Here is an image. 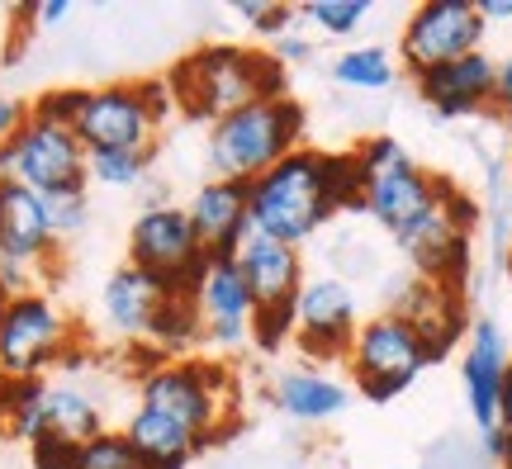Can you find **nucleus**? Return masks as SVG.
<instances>
[{
	"instance_id": "nucleus-9",
	"label": "nucleus",
	"mask_w": 512,
	"mask_h": 469,
	"mask_svg": "<svg viewBox=\"0 0 512 469\" xmlns=\"http://www.w3.org/2000/svg\"><path fill=\"white\" fill-rule=\"evenodd\" d=\"M475 223H479V204L451 185L418 223H408L403 233H394V242L413 261V275L437 280L446 289H465L470 261H475V252H470L475 247Z\"/></svg>"
},
{
	"instance_id": "nucleus-18",
	"label": "nucleus",
	"mask_w": 512,
	"mask_h": 469,
	"mask_svg": "<svg viewBox=\"0 0 512 469\" xmlns=\"http://www.w3.org/2000/svg\"><path fill=\"white\" fill-rule=\"evenodd\" d=\"M508 342L503 327L494 318H475L470 337H465V361H460V379H465V403L475 417L479 436L498 427V394H503V370H508Z\"/></svg>"
},
{
	"instance_id": "nucleus-8",
	"label": "nucleus",
	"mask_w": 512,
	"mask_h": 469,
	"mask_svg": "<svg viewBox=\"0 0 512 469\" xmlns=\"http://www.w3.org/2000/svg\"><path fill=\"white\" fill-rule=\"evenodd\" d=\"M76 346V318L48 289L0 308V379H43Z\"/></svg>"
},
{
	"instance_id": "nucleus-34",
	"label": "nucleus",
	"mask_w": 512,
	"mask_h": 469,
	"mask_svg": "<svg viewBox=\"0 0 512 469\" xmlns=\"http://www.w3.org/2000/svg\"><path fill=\"white\" fill-rule=\"evenodd\" d=\"M34 289H38V271H34V266L0 256V308L10 304V299H19V294H34Z\"/></svg>"
},
{
	"instance_id": "nucleus-15",
	"label": "nucleus",
	"mask_w": 512,
	"mask_h": 469,
	"mask_svg": "<svg viewBox=\"0 0 512 469\" xmlns=\"http://www.w3.org/2000/svg\"><path fill=\"white\" fill-rule=\"evenodd\" d=\"M389 313H399L403 323L422 337V346L432 351V365L446 361L456 351L460 337H470V313H465V294L446 289L437 280L422 275H403L389 289Z\"/></svg>"
},
{
	"instance_id": "nucleus-10",
	"label": "nucleus",
	"mask_w": 512,
	"mask_h": 469,
	"mask_svg": "<svg viewBox=\"0 0 512 469\" xmlns=\"http://www.w3.org/2000/svg\"><path fill=\"white\" fill-rule=\"evenodd\" d=\"M242 280H247V294H252V342L261 351H275V346L290 342V318H294V294L304 285V256L299 247H285L266 233H247L242 247L233 252Z\"/></svg>"
},
{
	"instance_id": "nucleus-43",
	"label": "nucleus",
	"mask_w": 512,
	"mask_h": 469,
	"mask_svg": "<svg viewBox=\"0 0 512 469\" xmlns=\"http://www.w3.org/2000/svg\"><path fill=\"white\" fill-rule=\"evenodd\" d=\"M508 280H512V242H508Z\"/></svg>"
},
{
	"instance_id": "nucleus-4",
	"label": "nucleus",
	"mask_w": 512,
	"mask_h": 469,
	"mask_svg": "<svg viewBox=\"0 0 512 469\" xmlns=\"http://www.w3.org/2000/svg\"><path fill=\"white\" fill-rule=\"evenodd\" d=\"M138 408L171 417L200 446L223 441V427L238 417L233 408V370L219 361H157L138 375Z\"/></svg>"
},
{
	"instance_id": "nucleus-22",
	"label": "nucleus",
	"mask_w": 512,
	"mask_h": 469,
	"mask_svg": "<svg viewBox=\"0 0 512 469\" xmlns=\"http://www.w3.org/2000/svg\"><path fill=\"white\" fill-rule=\"evenodd\" d=\"M271 398L290 422H309L313 427V422H332V417L347 413L351 389L347 379H337L323 365H290V370L275 375Z\"/></svg>"
},
{
	"instance_id": "nucleus-19",
	"label": "nucleus",
	"mask_w": 512,
	"mask_h": 469,
	"mask_svg": "<svg viewBox=\"0 0 512 469\" xmlns=\"http://www.w3.org/2000/svg\"><path fill=\"white\" fill-rule=\"evenodd\" d=\"M57 252H62V247H57V237L48 233L43 195H34L29 185L0 176V256L43 271V266L57 261Z\"/></svg>"
},
{
	"instance_id": "nucleus-3",
	"label": "nucleus",
	"mask_w": 512,
	"mask_h": 469,
	"mask_svg": "<svg viewBox=\"0 0 512 469\" xmlns=\"http://www.w3.org/2000/svg\"><path fill=\"white\" fill-rule=\"evenodd\" d=\"M247 214L256 233L275 237L285 247H304L318 228H328L337 214L323 190V152L304 143L290 157H280L271 171L247 181Z\"/></svg>"
},
{
	"instance_id": "nucleus-42",
	"label": "nucleus",
	"mask_w": 512,
	"mask_h": 469,
	"mask_svg": "<svg viewBox=\"0 0 512 469\" xmlns=\"http://www.w3.org/2000/svg\"><path fill=\"white\" fill-rule=\"evenodd\" d=\"M67 15H72V0H48V5H38L34 10L38 24H62Z\"/></svg>"
},
{
	"instance_id": "nucleus-13",
	"label": "nucleus",
	"mask_w": 512,
	"mask_h": 469,
	"mask_svg": "<svg viewBox=\"0 0 512 469\" xmlns=\"http://www.w3.org/2000/svg\"><path fill=\"white\" fill-rule=\"evenodd\" d=\"M361 299L347 280L337 275H304V285L294 294V318H290V342L309 365H332L347 361L351 337L361 327Z\"/></svg>"
},
{
	"instance_id": "nucleus-2",
	"label": "nucleus",
	"mask_w": 512,
	"mask_h": 469,
	"mask_svg": "<svg viewBox=\"0 0 512 469\" xmlns=\"http://www.w3.org/2000/svg\"><path fill=\"white\" fill-rule=\"evenodd\" d=\"M309 114L294 95L280 100H256L233 114H223L219 124H209L204 138V162L214 181H256L261 171H271L280 157H290L294 147H304Z\"/></svg>"
},
{
	"instance_id": "nucleus-36",
	"label": "nucleus",
	"mask_w": 512,
	"mask_h": 469,
	"mask_svg": "<svg viewBox=\"0 0 512 469\" xmlns=\"http://www.w3.org/2000/svg\"><path fill=\"white\" fill-rule=\"evenodd\" d=\"M266 53L275 57V62H280V67H285V72H290V67H304V62H309L313 57V38H304V34H280L271 43V48H266Z\"/></svg>"
},
{
	"instance_id": "nucleus-40",
	"label": "nucleus",
	"mask_w": 512,
	"mask_h": 469,
	"mask_svg": "<svg viewBox=\"0 0 512 469\" xmlns=\"http://www.w3.org/2000/svg\"><path fill=\"white\" fill-rule=\"evenodd\" d=\"M484 24H512V0H475Z\"/></svg>"
},
{
	"instance_id": "nucleus-27",
	"label": "nucleus",
	"mask_w": 512,
	"mask_h": 469,
	"mask_svg": "<svg viewBox=\"0 0 512 469\" xmlns=\"http://www.w3.org/2000/svg\"><path fill=\"white\" fill-rule=\"evenodd\" d=\"M147 342L162 351V361H181L190 346L204 342L195 299H190V294H166V304L157 308V323H152V332H147Z\"/></svg>"
},
{
	"instance_id": "nucleus-7",
	"label": "nucleus",
	"mask_w": 512,
	"mask_h": 469,
	"mask_svg": "<svg viewBox=\"0 0 512 469\" xmlns=\"http://www.w3.org/2000/svg\"><path fill=\"white\" fill-rule=\"evenodd\" d=\"M342 365H347V375L356 379V389L370 403H389V398L408 394L432 370V351L422 346V337L403 323L399 313L384 308V313L361 318Z\"/></svg>"
},
{
	"instance_id": "nucleus-29",
	"label": "nucleus",
	"mask_w": 512,
	"mask_h": 469,
	"mask_svg": "<svg viewBox=\"0 0 512 469\" xmlns=\"http://www.w3.org/2000/svg\"><path fill=\"white\" fill-rule=\"evenodd\" d=\"M370 10H375L370 0H309V5H299V24H313L328 38H347L366 24Z\"/></svg>"
},
{
	"instance_id": "nucleus-30",
	"label": "nucleus",
	"mask_w": 512,
	"mask_h": 469,
	"mask_svg": "<svg viewBox=\"0 0 512 469\" xmlns=\"http://www.w3.org/2000/svg\"><path fill=\"white\" fill-rule=\"evenodd\" d=\"M323 190H328L332 214L361 209L366 181H361V162H356V152H323Z\"/></svg>"
},
{
	"instance_id": "nucleus-17",
	"label": "nucleus",
	"mask_w": 512,
	"mask_h": 469,
	"mask_svg": "<svg viewBox=\"0 0 512 469\" xmlns=\"http://www.w3.org/2000/svg\"><path fill=\"white\" fill-rule=\"evenodd\" d=\"M413 86H418V95L437 119H470V114L494 109L498 62L479 48V53H465L456 62H441L432 72L413 76Z\"/></svg>"
},
{
	"instance_id": "nucleus-32",
	"label": "nucleus",
	"mask_w": 512,
	"mask_h": 469,
	"mask_svg": "<svg viewBox=\"0 0 512 469\" xmlns=\"http://www.w3.org/2000/svg\"><path fill=\"white\" fill-rule=\"evenodd\" d=\"M233 15L242 24H252L256 38H280L299 24V5H280V0H233Z\"/></svg>"
},
{
	"instance_id": "nucleus-24",
	"label": "nucleus",
	"mask_w": 512,
	"mask_h": 469,
	"mask_svg": "<svg viewBox=\"0 0 512 469\" xmlns=\"http://www.w3.org/2000/svg\"><path fill=\"white\" fill-rule=\"evenodd\" d=\"M100 432H105V408L81 384H72V379H48L43 384V436L86 446Z\"/></svg>"
},
{
	"instance_id": "nucleus-5",
	"label": "nucleus",
	"mask_w": 512,
	"mask_h": 469,
	"mask_svg": "<svg viewBox=\"0 0 512 469\" xmlns=\"http://www.w3.org/2000/svg\"><path fill=\"white\" fill-rule=\"evenodd\" d=\"M166 81H114V86H81L72 114V133L86 152H138L157 147V133L171 119Z\"/></svg>"
},
{
	"instance_id": "nucleus-31",
	"label": "nucleus",
	"mask_w": 512,
	"mask_h": 469,
	"mask_svg": "<svg viewBox=\"0 0 512 469\" xmlns=\"http://www.w3.org/2000/svg\"><path fill=\"white\" fill-rule=\"evenodd\" d=\"M43 214H48V233L62 242H72L91 228V190H62V195H43Z\"/></svg>"
},
{
	"instance_id": "nucleus-41",
	"label": "nucleus",
	"mask_w": 512,
	"mask_h": 469,
	"mask_svg": "<svg viewBox=\"0 0 512 469\" xmlns=\"http://www.w3.org/2000/svg\"><path fill=\"white\" fill-rule=\"evenodd\" d=\"M498 427L512 432V356H508V370H503V394H498Z\"/></svg>"
},
{
	"instance_id": "nucleus-20",
	"label": "nucleus",
	"mask_w": 512,
	"mask_h": 469,
	"mask_svg": "<svg viewBox=\"0 0 512 469\" xmlns=\"http://www.w3.org/2000/svg\"><path fill=\"white\" fill-rule=\"evenodd\" d=\"M185 218H190V228L200 237V247L214 261L219 256H233L242 247V237L252 233V214H247V185L238 181H209L190 195L185 204Z\"/></svg>"
},
{
	"instance_id": "nucleus-37",
	"label": "nucleus",
	"mask_w": 512,
	"mask_h": 469,
	"mask_svg": "<svg viewBox=\"0 0 512 469\" xmlns=\"http://www.w3.org/2000/svg\"><path fill=\"white\" fill-rule=\"evenodd\" d=\"M479 441H484V455H489L494 465L512 469V432L508 427H494V432H484Z\"/></svg>"
},
{
	"instance_id": "nucleus-6",
	"label": "nucleus",
	"mask_w": 512,
	"mask_h": 469,
	"mask_svg": "<svg viewBox=\"0 0 512 469\" xmlns=\"http://www.w3.org/2000/svg\"><path fill=\"white\" fill-rule=\"evenodd\" d=\"M356 162H361V181H366V195H361V214H370L380 228L389 233H403L408 223H418L432 204H437L451 181H441L437 171L427 166L389 133H375L361 147H351Z\"/></svg>"
},
{
	"instance_id": "nucleus-1",
	"label": "nucleus",
	"mask_w": 512,
	"mask_h": 469,
	"mask_svg": "<svg viewBox=\"0 0 512 469\" xmlns=\"http://www.w3.org/2000/svg\"><path fill=\"white\" fill-rule=\"evenodd\" d=\"M166 91L185 119L219 124L242 105L290 95V72L252 43H200L166 72Z\"/></svg>"
},
{
	"instance_id": "nucleus-33",
	"label": "nucleus",
	"mask_w": 512,
	"mask_h": 469,
	"mask_svg": "<svg viewBox=\"0 0 512 469\" xmlns=\"http://www.w3.org/2000/svg\"><path fill=\"white\" fill-rule=\"evenodd\" d=\"M76 469H143V460H138V451L128 446L124 432L105 427L100 436H91V441L81 446V455H76Z\"/></svg>"
},
{
	"instance_id": "nucleus-16",
	"label": "nucleus",
	"mask_w": 512,
	"mask_h": 469,
	"mask_svg": "<svg viewBox=\"0 0 512 469\" xmlns=\"http://www.w3.org/2000/svg\"><path fill=\"white\" fill-rule=\"evenodd\" d=\"M195 313H200V337L204 346L214 351H242L252 346V294H247V280H242L238 261L233 256H219L209 261L204 280L195 285Z\"/></svg>"
},
{
	"instance_id": "nucleus-12",
	"label": "nucleus",
	"mask_w": 512,
	"mask_h": 469,
	"mask_svg": "<svg viewBox=\"0 0 512 469\" xmlns=\"http://www.w3.org/2000/svg\"><path fill=\"white\" fill-rule=\"evenodd\" d=\"M0 176L29 185L34 195H62V190H86V147L76 143L67 124L24 114V124L0 143Z\"/></svg>"
},
{
	"instance_id": "nucleus-38",
	"label": "nucleus",
	"mask_w": 512,
	"mask_h": 469,
	"mask_svg": "<svg viewBox=\"0 0 512 469\" xmlns=\"http://www.w3.org/2000/svg\"><path fill=\"white\" fill-rule=\"evenodd\" d=\"M494 109L512 119V53L498 62V91H494Z\"/></svg>"
},
{
	"instance_id": "nucleus-14",
	"label": "nucleus",
	"mask_w": 512,
	"mask_h": 469,
	"mask_svg": "<svg viewBox=\"0 0 512 469\" xmlns=\"http://www.w3.org/2000/svg\"><path fill=\"white\" fill-rule=\"evenodd\" d=\"M484 38H489V24L479 19L475 0H422L418 10L403 19L399 62L408 67V76H422L441 62L479 53Z\"/></svg>"
},
{
	"instance_id": "nucleus-39",
	"label": "nucleus",
	"mask_w": 512,
	"mask_h": 469,
	"mask_svg": "<svg viewBox=\"0 0 512 469\" xmlns=\"http://www.w3.org/2000/svg\"><path fill=\"white\" fill-rule=\"evenodd\" d=\"M24 114H29V105H19V100H10V95H0V143L24 124Z\"/></svg>"
},
{
	"instance_id": "nucleus-26",
	"label": "nucleus",
	"mask_w": 512,
	"mask_h": 469,
	"mask_svg": "<svg viewBox=\"0 0 512 469\" xmlns=\"http://www.w3.org/2000/svg\"><path fill=\"white\" fill-rule=\"evenodd\" d=\"M43 384L48 379H0V427L24 446L43 441Z\"/></svg>"
},
{
	"instance_id": "nucleus-23",
	"label": "nucleus",
	"mask_w": 512,
	"mask_h": 469,
	"mask_svg": "<svg viewBox=\"0 0 512 469\" xmlns=\"http://www.w3.org/2000/svg\"><path fill=\"white\" fill-rule=\"evenodd\" d=\"M119 432H124L128 446L138 451L143 469H190V460L204 451L185 427H176L171 417L152 413V408H138V403H133V413L124 417Z\"/></svg>"
},
{
	"instance_id": "nucleus-25",
	"label": "nucleus",
	"mask_w": 512,
	"mask_h": 469,
	"mask_svg": "<svg viewBox=\"0 0 512 469\" xmlns=\"http://www.w3.org/2000/svg\"><path fill=\"white\" fill-rule=\"evenodd\" d=\"M328 76L342 91H361V95H380L399 81V57L389 53L384 43H351L332 57Z\"/></svg>"
},
{
	"instance_id": "nucleus-28",
	"label": "nucleus",
	"mask_w": 512,
	"mask_h": 469,
	"mask_svg": "<svg viewBox=\"0 0 512 469\" xmlns=\"http://www.w3.org/2000/svg\"><path fill=\"white\" fill-rule=\"evenodd\" d=\"M152 157H157V147H138V152H86V181L100 185V190H133V185L147 181V171H152Z\"/></svg>"
},
{
	"instance_id": "nucleus-11",
	"label": "nucleus",
	"mask_w": 512,
	"mask_h": 469,
	"mask_svg": "<svg viewBox=\"0 0 512 469\" xmlns=\"http://www.w3.org/2000/svg\"><path fill=\"white\" fill-rule=\"evenodd\" d=\"M214 256L200 247V237L185 218V204H147L128 223V266L147 271L166 294H195Z\"/></svg>"
},
{
	"instance_id": "nucleus-21",
	"label": "nucleus",
	"mask_w": 512,
	"mask_h": 469,
	"mask_svg": "<svg viewBox=\"0 0 512 469\" xmlns=\"http://www.w3.org/2000/svg\"><path fill=\"white\" fill-rule=\"evenodd\" d=\"M162 304H166V289L147 271L128 266V261L119 271H110V280L100 285V318L124 342H147V332L157 323V308Z\"/></svg>"
},
{
	"instance_id": "nucleus-35",
	"label": "nucleus",
	"mask_w": 512,
	"mask_h": 469,
	"mask_svg": "<svg viewBox=\"0 0 512 469\" xmlns=\"http://www.w3.org/2000/svg\"><path fill=\"white\" fill-rule=\"evenodd\" d=\"M29 455H34V469H76L81 446H72V441H57V436H43V441H34V446H29Z\"/></svg>"
}]
</instances>
